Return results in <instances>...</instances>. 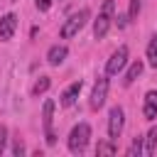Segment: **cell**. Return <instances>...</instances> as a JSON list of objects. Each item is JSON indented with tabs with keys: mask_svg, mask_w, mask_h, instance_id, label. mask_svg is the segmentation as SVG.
Wrapping results in <instances>:
<instances>
[{
	"mask_svg": "<svg viewBox=\"0 0 157 157\" xmlns=\"http://www.w3.org/2000/svg\"><path fill=\"white\" fill-rule=\"evenodd\" d=\"M123 125H125V113L120 105H113L110 113H108V140H118L120 132H123Z\"/></svg>",
	"mask_w": 157,
	"mask_h": 157,
	"instance_id": "obj_4",
	"label": "cell"
},
{
	"mask_svg": "<svg viewBox=\"0 0 157 157\" xmlns=\"http://www.w3.org/2000/svg\"><path fill=\"white\" fill-rule=\"evenodd\" d=\"M42 123H44V135H47V145L56 142L54 135V101H44V110H42Z\"/></svg>",
	"mask_w": 157,
	"mask_h": 157,
	"instance_id": "obj_7",
	"label": "cell"
},
{
	"mask_svg": "<svg viewBox=\"0 0 157 157\" xmlns=\"http://www.w3.org/2000/svg\"><path fill=\"white\" fill-rule=\"evenodd\" d=\"M147 64L157 69V34H155V37L150 39V44H147Z\"/></svg>",
	"mask_w": 157,
	"mask_h": 157,
	"instance_id": "obj_15",
	"label": "cell"
},
{
	"mask_svg": "<svg viewBox=\"0 0 157 157\" xmlns=\"http://www.w3.org/2000/svg\"><path fill=\"white\" fill-rule=\"evenodd\" d=\"M5 145H7V128L0 125V155L5 152Z\"/></svg>",
	"mask_w": 157,
	"mask_h": 157,
	"instance_id": "obj_19",
	"label": "cell"
},
{
	"mask_svg": "<svg viewBox=\"0 0 157 157\" xmlns=\"http://www.w3.org/2000/svg\"><path fill=\"white\" fill-rule=\"evenodd\" d=\"M142 66H145V64H142L140 59H137V61H132V64H130V69H128V74H125V78H123V83H125V86H130V83L142 74Z\"/></svg>",
	"mask_w": 157,
	"mask_h": 157,
	"instance_id": "obj_12",
	"label": "cell"
},
{
	"mask_svg": "<svg viewBox=\"0 0 157 157\" xmlns=\"http://www.w3.org/2000/svg\"><path fill=\"white\" fill-rule=\"evenodd\" d=\"M118 152V147L113 145V140L110 142H98L96 145V155H115Z\"/></svg>",
	"mask_w": 157,
	"mask_h": 157,
	"instance_id": "obj_16",
	"label": "cell"
},
{
	"mask_svg": "<svg viewBox=\"0 0 157 157\" xmlns=\"http://www.w3.org/2000/svg\"><path fill=\"white\" fill-rule=\"evenodd\" d=\"M105 96H108V78H105V76H98L96 83H93V91H91V101H88V105H91L93 110H98V108L105 103Z\"/></svg>",
	"mask_w": 157,
	"mask_h": 157,
	"instance_id": "obj_6",
	"label": "cell"
},
{
	"mask_svg": "<svg viewBox=\"0 0 157 157\" xmlns=\"http://www.w3.org/2000/svg\"><path fill=\"white\" fill-rule=\"evenodd\" d=\"M49 86H52V78H49V76H39V78L34 81V86H32V96H42V93H47Z\"/></svg>",
	"mask_w": 157,
	"mask_h": 157,
	"instance_id": "obj_14",
	"label": "cell"
},
{
	"mask_svg": "<svg viewBox=\"0 0 157 157\" xmlns=\"http://www.w3.org/2000/svg\"><path fill=\"white\" fill-rule=\"evenodd\" d=\"M142 115L147 120L157 118V91H147L145 93V105H142Z\"/></svg>",
	"mask_w": 157,
	"mask_h": 157,
	"instance_id": "obj_11",
	"label": "cell"
},
{
	"mask_svg": "<svg viewBox=\"0 0 157 157\" xmlns=\"http://www.w3.org/2000/svg\"><path fill=\"white\" fill-rule=\"evenodd\" d=\"M12 155H17V157H20V155H25V142H22L20 137H17V140H15V145H12Z\"/></svg>",
	"mask_w": 157,
	"mask_h": 157,
	"instance_id": "obj_20",
	"label": "cell"
},
{
	"mask_svg": "<svg viewBox=\"0 0 157 157\" xmlns=\"http://www.w3.org/2000/svg\"><path fill=\"white\" fill-rule=\"evenodd\" d=\"M66 54H69V49H66L64 44H54V47H49V52H47V61H49L52 66H59V64H64Z\"/></svg>",
	"mask_w": 157,
	"mask_h": 157,
	"instance_id": "obj_10",
	"label": "cell"
},
{
	"mask_svg": "<svg viewBox=\"0 0 157 157\" xmlns=\"http://www.w3.org/2000/svg\"><path fill=\"white\" fill-rule=\"evenodd\" d=\"M59 2H64V0H59Z\"/></svg>",
	"mask_w": 157,
	"mask_h": 157,
	"instance_id": "obj_22",
	"label": "cell"
},
{
	"mask_svg": "<svg viewBox=\"0 0 157 157\" xmlns=\"http://www.w3.org/2000/svg\"><path fill=\"white\" fill-rule=\"evenodd\" d=\"M157 150V130L152 128L147 135H145V147H142V155H155Z\"/></svg>",
	"mask_w": 157,
	"mask_h": 157,
	"instance_id": "obj_13",
	"label": "cell"
},
{
	"mask_svg": "<svg viewBox=\"0 0 157 157\" xmlns=\"http://www.w3.org/2000/svg\"><path fill=\"white\" fill-rule=\"evenodd\" d=\"M15 29H17V15H12V12L2 15L0 17V42H10Z\"/></svg>",
	"mask_w": 157,
	"mask_h": 157,
	"instance_id": "obj_8",
	"label": "cell"
},
{
	"mask_svg": "<svg viewBox=\"0 0 157 157\" xmlns=\"http://www.w3.org/2000/svg\"><path fill=\"white\" fill-rule=\"evenodd\" d=\"M140 7H142V2H140V0H130V7H128V20H137Z\"/></svg>",
	"mask_w": 157,
	"mask_h": 157,
	"instance_id": "obj_17",
	"label": "cell"
},
{
	"mask_svg": "<svg viewBox=\"0 0 157 157\" xmlns=\"http://www.w3.org/2000/svg\"><path fill=\"white\" fill-rule=\"evenodd\" d=\"M88 140H91V125H88V123H78V125L71 128L66 145H69V150H71L74 155H81V152L86 150Z\"/></svg>",
	"mask_w": 157,
	"mask_h": 157,
	"instance_id": "obj_1",
	"label": "cell"
},
{
	"mask_svg": "<svg viewBox=\"0 0 157 157\" xmlns=\"http://www.w3.org/2000/svg\"><path fill=\"white\" fill-rule=\"evenodd\" d=\"M125 64H128V47L120 44V47L110 54V59H108V64H105V74H108V76H115V74L123 71Z\"/></svg>",
	"mask_w": 157,
	"mask_h": 157,
	"instance_id": "obj_5",
	"label": "cell"
},
{
	"mask_svg": "<svg viewBox=\"0 0 157 157\" xmlns=\"http://www.w3.org/2000/svg\"><path fill=\"white\" fill-rule=\"evenodd\" d=\"M81 81H74L71 86H66L64 88V93H61V98H59V103L64 105V108H69V105H74L76 103V98H78V93H81Z\"/></svg>",
	"mask_w": 157,
	"mask_h": 157,
	"instance_id": "obj_9",
	"label": "cell"
},
{
	"mask_svg": "<svg viewBox=\"0 0 157 157\" xmlns=\"http://www.w3.org/2000/svg\"><path fill=\"white\" fill-rule=\"evenodd\" d=\"M128 155H130V157H135V155L140 157V155H142V140H140V137L132 140V145L128 147Z\"/></svg>",
	"mask_w": 157,
	"mask_h": 157,
	"instance_id": "obj_18",
	"label": "cell"
},
{
	"mask_svg": "<svg viewBox=\"0 0 157 157\" xmlns=\"http://www.w3.org/2000/svg\"><path fill=\"white\" fill-rule=\"evenodd\" d=\"M110 20H113V0H105L103 7H101V12H98V20L93 22V37L96 39H103L108 34Z\"/></svg>",
	"mask_w": 157,
	"mask_h": 157,
	"instance_id": "obj_3",
	"label": "cell"
},
{
	"mask_svg": "<svg viewBox=\"0 0 157 157\" xmlns=\"http://www.w3.org/2000/svg\"><path fill=\"white\" fill-rule=\"evenodd\" d=\"M88 17H91V10H86V7H81L78 12H74L64 25H61V39H69V37H74V34H78L83 27H86V22H88Z\"/></svg>",
	"mask_w": 157,
	"mask_h": 157,
	"instance_id": "obj_2",
	"label": "cell"
},
{
	"mask_svg": "<svg viewBox=\"0 0 157 157\" xmlns=\"http://www.w3.org/2000/svg\"><path fill=\"white\" fill-rule=\"evenodd\" d=\"M52 2H54V0H34V5H37L39 12H47V10L52 7Z\"/></svg>",
	"mask_w": 157,
	"mask_h": 157,
	"instance_id": "obj_21",
	"label": "cell"
}]
</instances>
